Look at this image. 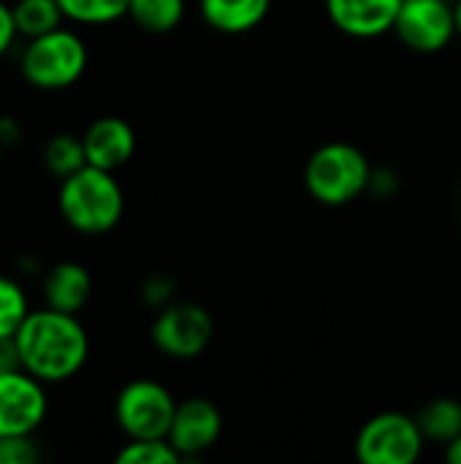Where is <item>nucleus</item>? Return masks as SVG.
<instances>
[{
  "mask_svg": "<svg viewBox=\"0 0 461 464\" xmlns=\"http://www.w3.org/2000/svg\"><path fill=\"white\" fill-rule=\"evenodd\" d=\"M14 340L22 370L35 375L41 383H62L73 378L90 356V340L79 318L52 307L30 310Z\"/></svg>",
  "mask_w": 461,
  "mask_h": 464,
  "instance_id": "nucleus-1",
  "label": "nucleus"
},
{
  "mask_svg": "<svg viewBox=\"0 0 461 464\" xmlns=\"http://www.w3.org/2000/svg\"><path fill=\"white\" fill-rule=\"evenodd\" d=\"M57 207L62 220L87 237L109 234L125 212V196L114 171L98 166H82L71 177L60 179Z\"/></svg>",
  "mask_w": 461,
  "mask_h": 464,
  "instance_id": "nucleus-2",
  "label": "nucleus"
},
{
  "mask_svg": "<svg viewBox=\"0 0 461 464\" xmlns=\"http://www.w3.org/2000/svg\"><path fill=\"white\" fill-rule=\"evenodd\" d=\"M372 182V169L364 152L345 141H329L318 147L304 169V185L310 196L326 207H342L359 198Z\"/></svg>",
  "mask_w": 461,
  "mask_h": 464,
  "instance_id": "nucleus-3",
  "label": "nucleus"
},
{
  "mask_svg": "<svg viewBox=\"0 0 461 464\" xmlns=\"http://www.w3.org/2000/svg\"><path fill=\"white\" fill-rule=\"evenodd\" d=\"M19 68L24 82L38 90H65L82 79L87 68V46L79 33L57 27L27 38Z\"/></svg>",
  "mask_w": 461,
  "mask_h": 464,
  "instance_id": "nucleus-4",
  "label": "nucleus"
},
{
  "mask_svg": "<svg viewBox=\"0 0 461 464\" xmlns=\"http://www.w3.org/2000/svg\"><path fill=\"white\" fill-rule=\"evenodd\" d=\"M174 413L177 400L171 397V392L149 378L130 381L114 400V419L128 440L168 438Z\"/></svg>",
  "mask_w": 461,
  "mask_h": 464,
  "instance_id": "nucleus-5",
  "label": "nucleus"
},
{
  "mask_svg": "<svg viewBox=\"0 0 461 464\" xmlns=\"http://www.w3.org/2000/svg\"><path fill=\"white\" fill-rule=\"evenodd\" d=\"M424 435L413 416L405 413H378L372 416L359 438L356 457L361 464H413L424 451Z\"/></svg>",
  "mask_w": 461,
  "mask_h": 464,
  "instance_id": "nucleus-6",
  "label": "nucleus"
},
{
  "mask_svg": "<svg viewBox=\"0 0 461 464\" xmlns=\"http://www.w3.org/2000/svg\"><path fill=\"white\" fill-rule=\"evenodd\" d=\"M212 332H215L212 315L198 304L182 302V304H168L158 313L149 337L163 356L187 362L206 351Z\"/></svg>",
  "mask_w": 461,
  "mask_h": 464,
  "instance_id": "nucleus-7",
  "label": "nucleus"
},
{
  "mask_svg": "<svg viewBox=\"0 0 461 464\" xmlns=\"http://www.w3.org/2000/svg\"><path fill=\"white\" fill-rule=\"evenodd\" d=\"M46 383L27 370L0 375V438H33L49 411Z\"/></svg>",
  "mask_w": 461,
  "mask_h": 464,
  "instance_id": "nucleus-8",
  "label": "nucleus"
},
{
  "mask_svg": "<svg viewBox=\"0 0 461 464\" xmlns=\"http://www.w3.org/2000/svg\"><path fill=\"white\" fill-rule=\"evenodd\" d=\"M394 33L413 52H440L456 35L454 3L448 0H402Z\"/></svg>",
  "mask_w": 461,
  "mask_h": 464,
  "instance_id": "nucleus-9",
  "label": "nucleus"
},
{
  "mask_svg": "<svg viewBox=\"0 0 461 464\" xmlns=\"http://www.w3.org/2000/svg\"><path fill=\"white\" fill-rule=\"evenodd\" d=\"M220 435H223V413L215 402L190 397L177 405L168 430V443L179 451L182 459L209 451L220 440Z\"/></svg>",
  "mask_w": 461,
  "mask_h": 464,
  "instance_id": "nucleus-10",
  "label": "nucleus"
},
{
  "mask_svg": "<svg viewBox=\"0 0 461 464\" xmlns=\"http://www.w3.org/2000/svg\"><path fill=\"white\" fill-rule=\"evenodd\" d=\"M402 0H326L329 19L351 38H378L394 30Z\"/></svg>",
  "mask_w": 461,
  "mask_h": 464,
  "instance_id": "nucleus-11",
  "label": "nucleus"
},
{
  "mask_svg": "<svg viewBox=\"0 0 461 464\" xmlns=\"http://www.w3.org/2000/svg\"><path fill=\"white\" fill-rule=\"evenodd\" d=\"M82 144H84V155L90 166L117 171L133 158L136 133L122 117H101L84 130Z\"/></svg>",
  "mask_w": 461,
  "mask_h": 464,
  "instance_id": "nucleus-12",
  "label": "nucleus"
},
{
  "mask_svg": "<svg viewBox=\"0 0 461 464\" xmlns=\"http://www.w3.org/2000/svg\"><path fill=\"white\" fill-rule=\"evenodd\" d=\"M90 294H92V277L76 261L54 264L43 277V302L52 310L76 315L90 302Z\"/></svg>",
  "mask_w": 461,
  "mask_h": 464,
  "instance_id": "nucleus-13",
  "label": "nucleus"
},
{
  "mask_svg": "<svg viewBox=\"0 0 461 464\" xmlns=\"http://www.w3.org/2000/svg\"><path fill=\"white\" fill-rule=\"evenodd\" d=\"M272 8V0H201L204 22L226 35H242L258 27Z\"/></svg>",
  "mask_w": 461,
  "mask_h": 464,
  "instance_id": "nucleus-14",
  "label": "nucleus"
},
{
  "mask_svg": "<svg viewBox=\"0 0 461 464\" xmlns=\"http://www.w3.org/2000/svg\"><path fill=\"white\" fill-rule=\"evenodd\" d=\"M416 424H418L424 440L448 446L456 435H461V402L451 400V397L432 400L416 413Z\"/></svg>",
  "mask_w": 461,
  "mask_h": 464,
  "instance_id": "nucleus-15",
  "label": "nucleus"
},
{
  "mask_svg": "<svg viewBox=\"0 0 461 464\" xmlns=\"http://www.w3.org/2000/svg\"><path fill=\"white\" fill-rule=\"evenodd\" d=\"M11 8H14L16 30L24 38H35L49 30H57L62 27V19H65L57 0H16Z\"/></svg>",
  "mask_w": 461,
  "mask_h": 464,
  "instance_id": "nucleus-16",
  "label": "nucleus"
},
{
  "mask_svg": "<svg viewBox=\"0 0 461 464\" xmlns=\"http://www.w3.org/2000/svg\"><path fill=\"white\" fill-rule=\"evenodd\" d=\"M128 16L147 33H171L185 16V0H130Z\"/></svg>",
  "mask_w": 461,
  "mask_h": 464,
  "instance_id": "nucleus-17",
  "label": "nucleus"
},
{
  "mask_svg": "<svg viewBox=\"0 0 461 464\" xmlns=\"http://www.w3.org/2000/svg\"><path fill=\"white\" fill-rule=\"evenodd\" d=\"M43 166L57 179H65L73 171H79L82 166H87V155H84L82 136H73V133H57V136H52L46 141V147H43Z\"/></svg>",
  "mask_w": 461,
  "mask_h": 464,
  "instance_id": "nucleus-18",
  "label": "nucleus"
},
{
  "mask_svg": "<svg viewBox=\"0 0 461 464\" xmlns=\"http://www.w3.org/2000/svg\"><path fill=\"white\" fill-rule=\"evenodd\" d=\"M65 19L79 24H109L128 16L130 0H57Z\"/></svg>",
  "mask_w": 461,
  "mask_h": 464,
  "instance_id": "nucleus-19",
  "label": "nucleus"
},
{
  "mask_svg": "<svg viewBox=\"0 0 461 464\" xmlns=\"http://www.w3.org/2000/svg\"><path fill=\"white\" fill-rule=\"evenodd\" d=\"M117 464H179V451L168 443V438L152 440H128L120 454L114 457Z\"/></svg>",
  "mask_w": 461,
  "mask_h": 464,
  "instance_id": "nucleus-20",
  "label": "nucleus"
},
{
  "mask_svg": "<svg viewBox=\"0 0 461 464\" xmlns=\"http://www.w3.org/2000/svg\"><path fill=\"white\" fill-rule=\"evenodd\" d=\"M30 315L22 285L11 277H0V337H14Z\"/></svg>",
  "mask_w": 461,
  "mask_h": 464,
  "instance_id": "nucleus-21",
  "label": "nucleus"
},
{
  "mask_svg": "<svg viewBox=\"0 0 461 464\" xmlns=\"http://www.w3.org/2000/svg\"><path fill=\"white\" fill-rule=\"evenodd\" d=\"M41 451L33 438H0V464H35Z\"/></svg>",
  "mask_w": 461,
  "mask_h": 464,
  "instance_id": "nucleus-22",
  "label": "nucleus"
},
{
  "mask_svg": "<svg viewBox=\"0 0 461 464\" xmlns=\"http://www.w3.org/2000/svg\"><path fill=\"white\" fill-rule=\"evenodd\" d=\"M16 35H19V30H16V22H14V8L0 0V57L14 46Z\"/></svg>",
  "mask_w": 461,
  "mask_h": 464,
  "instance_id": "nucleus-23",
  "label": "nucleus"
},
{
  "mask_svg": "<svg viewBox=\"0 0 461 464\" xmlns=\"http://www.w3.org/2000/svg\"><path fill=\"white\" fill-rule=\"evenodd\" d=\"M11 370H22L19 348H16L14 337H0V375L11 372Z\"/></svg>",
  "mask_w": 461,
  "mask_h": 464,
  "instance_id": "nucleus-24",
  "label": "nucleus"
},
{
  "mask_svg": "<svg viewBox=\"0 0 461 464\" xmlns=\"http://www.w3.org/2000/svg\"><path fill=\"white\" fill-rule=\"evenodd\" d=\"M144 299H147L149 304H160L163 299H168V283L160 280V277L149 280V283L144 285Z\"/></svg>",
  "mask_w": 461,
  "mask_h": 464,
  "instance_id": "nucleus-25",
  "label": "nucleus"
},
{
  "mask_svg": "<svg viewBox=\"0 0 461 464\" xmlns=\"http://www.w3.org/2000/svg\"><path fill=\"white\" fill-rule=\"evenodd\" d=\"M0 139H3L5 144L16 141V139H19V125L11 122L8 117H0Z\"/></svg>",
  "mask_w": 461,
  "mask_h": 464,
  "instance_id": "nucleus-26",
  "label": "nucleus"
},
{
  "mask_svg": "<svg viewBox=\"0 0 461 464\" xmlns=\"http://www.w3.org/2000/svg\"><path fill=\"white\" fill-rule=\"evenodd\" d=\"M446 457L451 464H461V435H456L448 446H446Z\"/></svg>",
  "mask_w": 461,
  "mask_h": 464,
  "instance_id": "nucleus-27",
  "label": "nucleus"
},
{
  "mask_svg": "<svg viewBox=\"0 0 461 464\" xmlns=\"http://www.w3.org/2000/svg\"><path fill=\"white\" fill-rule=\"evenodd\" d=\"M454 19H456V35H461V0L454 3Z\"/></svg>",
  "mask_w": 461,
  "mask_h": 464,
  "instance_id": "nucleus-28",
  "label": "nucleus"
},
{
  "mask_svg": "<svg viewBox=\"0 0 461 464\" xmlns=\"http://www.w3.org/2000/svg\"><path fill=\"white\" fill-rule=\"evenodd\" d=\"M3 150H5V141L0 139V155H3Z\"/></svg>",
  "mask_w": 461,
  "mask_h": 464,
  "instance_id": "nucleus-29",
  "label": "nucleus"
},
{
  "mask_svg": "<svg viewBox=\"0 0 461 464\" xmlns=\"http://www.w3.org/2000/svg\"><path fill=\"white\" fill-rule=\"evenodd\" d=\"M448 3H456V0H448Z\"/></svg>",
  "mask_w": 461,
  "mask_h": 464,
  "instance_id": "nucleus-30",
  "label": "nucleus"
}]
</instances>
